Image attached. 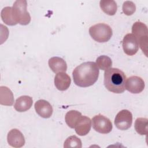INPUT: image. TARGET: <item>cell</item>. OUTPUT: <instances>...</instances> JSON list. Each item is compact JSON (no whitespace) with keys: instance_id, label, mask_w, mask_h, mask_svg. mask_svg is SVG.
<instances>
[{"instance_id":"cell-1","label":"cell","mask_w":148,"mask_h":148,"mask_svg":"<svg viewBox=\"0 0 148 148\" xmlns=\"http://www.w3.org/2000/svg\"><path fill=\"white\" fill-rule=\"evenodd\" d=\"M99 71L94 62H85L76 66L72 72L74 83L77 86L87 87L98 80Z\"/></svg>"},{"instance_id":"cell-2","label":"cell","mask_w":148,"mask_h":148,"mask_svg":"<svg viewBox=\"0 0 148 148\" xmlns=\"http://www.w3.org/2000/svg\"><path fill=\"white\" fill-rule=\"evenodd\" d=\"M126 76L118 68H110L104 73V85L107 90L113 93L120 94L125 90Z\"/></svg>"},{"instance_id":"cell-3","label":"cell","mask_w":148,"mask_h":148,"mask_svg":"<svg viewBox=\"0 0 148 148\" xmlns=\"http://www.w3.org/2000/svg\"><path fill=\"white\" fill-rule=\"evenodd\" d=\"M89 34L97 42H106L111 38L113 32L111 27L104 23H98L90 27Z\"/></svg>"},{"instance_id":"cell-4","label":"cell","mask_w":148,"mask_h":148,"mask_svg":"<svg viewBox=\"0 0 148 148\" xmlns=\"http://www.w3.org/2000/svg\"><path fill=\"white\" fill-rule=\"evenodd\" d=\"M27 3L25 0H17L12 7V14L14 20L23 25H28L31 21V16L27 10Z\"/></svg>"},{"instance_id":"cell-5","label":"cell","mask_w":148,"mask_h":148,"mask_svg":"<svg viewBox=\"0 0 148 148\" xmlns=\"http://www.w3.org/2000/svg\"><path fill=\"white\" fill-rule=\"evenodd\" d=\"M132 34L136 37L139 46L147 56L148 44V30L147 25L142 22L136 21L132 27Z\"/></svg>"},{"instance_id":"cell-6","label":"cell","mask_w":148,"mask_h":148,"mask_svg":"<svg viewBox=\"0 0 148 148\" xmlns=\"http://www.w3.org/2000/svg\"><path fill=\"white\" fill-rule=\"evenodd\" d=\"M92 125L95 131L103 134L110 132L113 128L110 120L101 114L95 116L92 119Z\"/></svg>"},{"instance_id":"cell-7","label":"cell","mask_w":148,"mask_h":148,"mask_svg":"<svg viewBox=\"0 0 148 148\" xmlns=\"http://www.w3.org/2000/svg\"><path fill=\"white\" fill-rule=\"evenodd\" d=\"M132 123V114L130 111L123 109L116 116L114 124L120 130H127L130 128Z\"/></svg>"},{"instance_id":"cell-8","label":"cell","mask_w":148,"mask_h":148,"mask_svg":"<svg viewBox=\"0 0 148 148\" xmlns=\"http://www.w3.org/2000/svg\"><path fill=\"white\" fill-rule=\"evenodd\" d=\"M122 46L124 53L130 56L135 54L139 49L138 42L132 34H127L124 36Z\"/></svg>"},{"instance_id":"cell-9","label":"cell","mask_w":148,"mask_h":148,"mask_svg":"<svg viewBox=\"0 0 148 148\" xmlns=\"http://www.w3.org/2000/svg\"><path fill=\"white\" fill-rule=\"evenodd\" d=\"M145 84L143 80L139 76H132L126 79L125 89L131 93L138 94L145 88Z\"/></svg>"},{"instance_id":"cell-10","label":"cell","mask_w":148,"mask_h":148,"mask_svg":"<svg viewBox=\"0 0 148 148\" xmlns=\"http://www.w3.org/2000/svg\"><path fill=\"white\" fill-rule=\"evenodd\" d=\"M7 140L10 146L13 147H21L25 144L23 134L17 129H12L8 134Z\"/></svg>"},{"instance_id":"cell-11","label":"cell","mask_w":148,"mask_h":148,"mask_svg":"<svg viewBox=\"0 0 148 148\" xmlns=\"http://www.w3.org/2000/svg\"><path fill=\"white\" fill-rule=\"evenodd\" d=\"M34 106L37 114L43 118H49L53 114V108L50 103L46 100L40 99L37 101Z\"/></svg>"},{"instance_id":"cell-12","label":"cell","mask_w":148,"mask_h":148,"mask_svg":"<svg viewBox=\"0 0 148 148\" xmlns=\"http://www.w3.org/2000/svg\"><path fill=\"white\" fill-rule=\"evenodd\" d=\"M91 127V119L84 116H82L75 126L77 134L80 136L86 135L90 131Z\"/></svg>"},{"instance_id":"cell-13","label":"cell","mask_w":148,"mask_h":148,"mask_svg":"<svg viewBox=\"0 0 148 148\" xmlns=\"http://www.w3.org/2000/svg\"><path fill=\"white\" fill-rule=\"evenodd\" d=\"M71 83V79L65 72H59L55 76L54 85L60 91L66 90Z\"/></svg>"},{"instance_id":"cell-14","label":"cell","mask_w":148,"mask_h":148,"mask_svg":"<svg viewBox=\"0 0 148 148\" xmlns=\"http://www.w3.org/2000/svg\"><path fill=\"white\" fill-rule=\"evenodd\" d=\"M32 103V98L31 97L28 95H23L16 99L14 108L17 112H25L31 108Z\"/></svg>"},{"instance_id":"cell-15","label":"cell","mask_w":148,"mask_h":148,"mask_svg":"<svg viewBox=\"0 0 148 148\" xmlns=\"http://www.w3.org/2000/svg\"><path fill=\"white\" fill-rule=\"evenodd\" d=\"M48 64L51 70L54 73L65 72L67 69V65L65 60L58 57L50 58Z\"/></svg>"},{"instance_id":"cell-16","label":"cell","mask_w":148,"mask_h":148,"mask_svg":"<svg viewBox=\"0 0 148 148\" xmlns=\"http://www.w3.org/2000/svg\"><path fill=\"white\" fill-rule=\"evenodd\" d=\"M14 102L13 94L12 91L6 86L0 87V103L2 105L11 106Z\"/></svg>"},{"instance_id":"cell-17","label":"cell","mask_w":148,"mask_h":148,"mask_svg":"<svg viewBox=\"0 0 148 148\" xmlns=\"http://www.w3.org/2000/svg\"><path fill=\"white\" fill-rule=\"evenodd\" d=\"M99 5L102 11L109 16L114 15L117 12V3L113 0H101Z\"/></svg>"},{"instance_id":"cell-18","label":"cell","mask_w":148,"mask_h":148,"mask_svg":"<svg viewBox=\"0 0 148 148\" xmlns=\"http://www.w3.org/2000/svg\"><path fill=\"white\" fill-rule=\"evenodd\" d=\"M1 17L3 23L7 25H14L17 24L13 18L12 14V7L7 6L3 8L1 12Z\"/></svg>"},{"instance_id":"cell-19","label":"cell","mask_w":148,"mask_h":148,"mask_svg":"<svg viewBox=\"0 0 148 148\" xmlns=\"http://www.w3.org/2000/svg\"><path fill=\"white\" fill-rule=\"evenodd\" d=\"M82 113L77 110H71L68 111L65 117V120L66 124L71 128H74L75 126L82 116Z\"/></svg>"},{"instance_id":"cell-20","label":"cell","mask_w":148,"mask_h":148,"mask_svg":"<svg viewBox=\"0 0 148 148\" xmlns=\"http://www.w3.org/2000/svg\"><path fill=\"white\" fill-rule=\"evenodd\" d=\"M147 119L143 117L137 118L135 122V129L136 132L141 135L147 134Z\"/></svg>"},{"instance_id":"cell-21","label":"cell","mask_w":148,"mask_h":148,"mask_svg":"<svg viewBox=\"0 0 148 148\" xmlns=\"http://www.w3.org/2000/svg\"><path fill=\"white\" fill-rule=\"evenodd\" d=\"M112 62L110 57L102 55L98 57L96 60V65L101 70L106 71L112 66Z\"/></svg>"},{"instance_id":"cell-22","label":"cell","mask_w":148,"mask_h":148,"mask_svg":"<svg viewBox=\"0 0 148 148\" xmlns=\"http://www.w3.org/2000/svg\"><path fill=\"white\" fill-rule=\"evenodd\" d=\"M82 146L81 140L76 135H72L68 137L64 142V148L76 147L81 148Z\"/></svg>"},{"instance_id":"cell-23","label":"cell","mask_w":148,"mask_h":148,"mask_svg":"<svg viewBox=\"0 0 148 148\" xmlns=\"http://www.w3.org/2000/svg\"><path fill=\"white\" fill-rule=\"evenodd\" d=\"M122 9L123 13L125 15L131 16L135 13L136 10V6L133 2L127 1L123 3Z\"/></svg>"}]
</instances>
